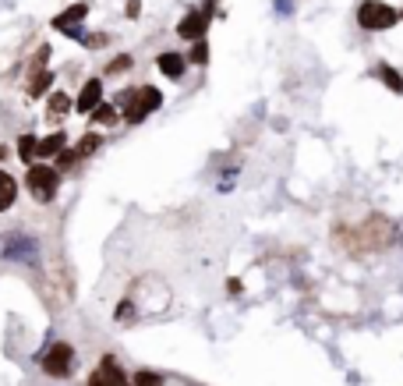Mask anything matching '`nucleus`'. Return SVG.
<instances>
[{
	"instance_id": "obj_1",
	"label": "nucleus",
	"mask_w": 403,
	"mask_h": 386,
	"mask_svg": "<svg viewBox=\"0 0 403 386\" xmlns=\"http://www.w3.org/2000/svg\"><path fill=\"white\" fill-rule=\"evenodd\" d=\"M350 252H382L393 238H397V230H393V223L386 220V216H372V220H365L361 227H354V230H340L336 234Z\"/></svg>"
},
{
	"instance_id": "obj_2",
	"label": "nucleus",
	"mask_w": 403,
	"mask_h": 386,
	"mask_svg": "<svg viewBox=\"0 0 403 386\" xmlns=\"http://www.w3.org/2000/svg\"><path fill=\"white\" fill-rule=\"evenodd\" d=\"M397 21H400V11L389 7L386 0H365V4L357 7V25H361L365 32H386V29H393Z\"/></svg>"
},
{
	"instance_id": "obj_3",
	"label": "nucleus",
	"mask_w": 403,
	"mask_h": 386,
	"mask_svg": "<svg viewBox=\"0 0 403 386\" xmlns=\"http://www.w3.org/2000/svg\"><path fill=\"white\" fill-rule=\"evenodd\" d=\"M25 185H28V195L36 198V202H50L57 188H61V174H57V167H43V163H32L28 171H25Z\"/></svg>"
},
{
	"instance_id": "obj_4",
	"label": "nucleus",
	"mask_w": 403,
	"mask_h": 386,
	"mask_svg": "<svg viewBox=\"0 0 403 386\" xmlns=\"http://www.w3.org/2000/svg\"><path fill=\"white\" fill-rule=\"evenodd\" d=\"M124 103H127V110H124V121H131V124H142L152 110H159V89H152V86H142L138 93H124Z\"/></svg>"
},
{
	"instance_id": "obj_5",
	"label": "nucleus",
	"mask_w": 403,
	"mask_h": 386,
	"mask_svg": "<svg viewBox=\"0 0 403 386\" xmlns=\"http://www.w3.org/2000/svg\"><path fill=\"white\" fill-rule=\"evenodd\" d=\"M43 372L50 376V380H68L71 376V369H75V351H71V344H53L46 355H43Z\"/></svg>"
},
{
	"instance_id": "obj_6",
	"label": "nucleus",
	"mask_w": 403,
	"mask_h": 386,
	"mask_svg": "<svg viewBox=\"0 0 403 386\" xmlns=\"http://www.w3.org/2000/svg\"><path fill=\"white\" fill-rule=\"evenodd\" d=\"M89 386H131V383H127V376L120 372L117 358H113V355H103L100 369L89 376Z\"/></svg>"
},
{
	"instance_id": "obj_7",
	"label": "nucleus",
	"mask_w": 403,
	"mask_h": 386,
	"mask_svg": "<svg viewBox=\"0 0 403 386\" xmlns=\"http://www.w3.org/2000/svg\"><path fill=\"white\" fill-rule=\"evenodd\" d=\"M209 14H212L209 7H205V11H188V14L181 18V25H177V36L199 43L202 36H205V29H209Z\"/></svg>"
},
{
	"instance_id": "obj_8",
	"label": "nucleus",
	"mask_w": 403,
	"mask_h": 386,
	"mask_svg": "<svg viewBox=\"0 0 403 386\" xmlns=\"http://www.w3.org/2000/svg\"><path fill=\"white\" fill-rule=\"evenodd\" d=\"M100 103H103V82L100 78H89L85 89H82L78 99H75V110H78V113H93Z\"/></svg>"
},
{
	"instance_id": "obj_9",
	"label": "nucleus",
	"mask_w": 403,
	"mask_h": 386,
	"mask_svg": "<svg viewBox=\"0 0 403 386\" xmlns=\"http://www.w3.org/2000/svg\"><path fill=\"white\" fill-rule=\"evenodd\" d=\"M156 68H159V71H163L167 78H174V82H177V78L184 75V68H188V61H184L181 54H174V50H163V54L156 57Z\"/></svg>"
},
{
	"instance_id": "obj_10",
	"label": "nucleus",
	"mask_w": 403,
	"mask_h": 386,
	"mask_svg": "<svg viewBox=\"0 0 403 386\" xmlns=\"http://www.w3.org/2000/svg\"><path fill=\"white\" fill-rule=\"evenodd\" d=\"M4 255H7V259H36V241L11 234V238L4 241Z\"/></svg>"
},
{
	"instance_id": "obj_11",
	"label": "nucleus",
	"mask_w": 403,
	"mask_h": 386,
	"mask_svg": "<svg viewBox=\"0 0 403 386\" xmlns=\"http://www.w3.org/2000/svg\"><path fill=\"white\" fill-rule=\"evenodd\" d=\"M85 14H89V4H71L68 11H61V14L53 18V29L68 32V29H75L78 21H85Z\"/></svg>"
},
{
	"instance_id": "obj_12",
	"label": "nucleus",
	"mask_w": 403,
	"mask_h": 386,
	"mask_svg": "<svg viewBox=\"0 0 403 386\" xmlns=\"http://www.w3.org/2000/svg\"><path fill=\"white\" fill-rule=\"evenodd\" d=\"M64 149H68V135L64 131H53V135L39 138V156H46V160H57Z\"/></svg>"
},
{
	"instance_id": "obj_13",
	"label": "nucleus",
	"mask_w": 403,
	"mask_h": 386,
	"mask_svg": "<svg viewBox=\"0 0 403 386\" xmlns=\"http://www.w3.org/2000/svg\"><path fill=\"white\" fill-rule=\"evenodd\" d=\"M14 198H18V185H14V178L0 171V213H4V209H11V205H14Z\"/></svg>"
},
{
	"instance_id": "obj_14",
	"label": "nucleus",
	"mask_w": 403,
	"mask_h": 386,
	"mask_svg": "<svg viewBox=\"0 0 403 386\" xmlns=\"http://www.w3.org/2000/svg\"><path fill=\"white\" fill-rule=\"evenodd\" d=\"M50 82H53V75L50 71H32V78H28V96H46L50 93Z\"/></svg>"
},
{
	"instance_id": "obj_15",
	"label": "nucleus",
	"mask_w": 403,
	"mask_h": 386,
	"mask_svg": "<svg viewBox=\"0 0 403 386\" xmlns=\"http://www.w3.org/2000/svg\"><path fill=\"white\" fill-rule=\"evenodd\" d=\"M375 75H379V78H382V82H386L393 93H403V75L397 71V68H389V64H379V68H375Z\"/></svg>"
},
{
	"instance_id": "obj_16",
	"label": "nucleus",
	"mask_w": 403,
	"mask_h": 386,
	"mask_svg": "<svg viewBox=\"0 0 403 386\" xmlns=\"http://www.w3.org/2000/svg\"><path fill=\"white\" fill-rule=\"evenodd\" d=\"M39 153V138L36 135H21V142H18V156L21 160H32Z\"/></svg>"
},
{
	"instance_id": "obj_17",
	"label": "nucleus",
	"mask_w": 403,
	"mask_h": 386,
	"mask_svg": "<svg viewBox=\"0 0 403 386\" xmlns=\"http://www.w3.org/2000/svg\"><path fill=\"white\" fill-rule=\"evenodd\" d=\"M68 106H71V99L64 96V93H53V96L46 99V113H53V117L68 113Z\"/></svg>"
},
{
	"instance_id": "obj_18",
	"label": "nucleus",
	"mask_w": 403,
	"mask_h": 386,
	"mask_svg": "<svg viewBox=\"0 0 403 386\" xmlns=\"http://www.w3.org/2000/svg\"><path fill=\"white\" fill-rule=\"evenodd\" d=\"M100 135H96V131H89V135H82V142H78V156H82V160H85V156H93V153H96V149H100Z\"/></svg>"
},
{
	"instance_id": "obj_19",
	"label": "nucleus",
	"mask_w": 403,
	"mask_h": 386,
	"mask_svg": "<svg viewBox=\"0 0 403 386\" xmlns=\"http://www.w3.org/2000/svg\"><path fill=\"white\" fill-rule=\"evenodd\" d=\"M117 117H120V113H117V110H113L110 103H100V106L93 110V121H96V124H113Z\"/></svg>"
},
{
	"instance_id": "obj_20",
	"label": "nucleus",
	"mask_w": 403,
	"mask_h": 386,
	"mask_svg": "<svg viewBox=\"0 0 403 386\" xmlns=\"http://www.w3.org/2000/svg\"><path fill=\"white\" fill-rule=\"evenodd\" d=\"M188 61H192V64H205V61H209V46H205V39L192 43V54H188Z\"/></svg>"
},
{
	"instance_id": "obj_21",
	"label": "nucleus",
	"mask_w": 403,
	"mask_h": 386,
	"mask_svg": "<svg viewBox=\"0 0 403 386\" xmlns=\"http://www.w3.org/2000/svg\"><path fill=\"white\" fill-rule=\"evenodd\" d=\"M50 54H53V50H50V43H43V46L36 50V57H32V71H46L43 64L50 61Z\"/></svg>"
},
{
	"instance_id": "obj_22",
	"label": "nucleus",
	"mask_w": 403,
	"mask_h": 386,
	"mask_svg": "<svg viewBox=\"0 0 403 386\" xmlns=\"http://www.w3.org/2000/svg\"><path fill=\"white\" fill-rule=\"evenodd\" d=\"M78 160H82V156H78V149H64V153L57 156V167H61V171H68V167H75Z\"/></svg>"
},
{
	"instance_id": "obj_23",
	"label": "nucleus",
	"mask_w": 403,
	"mask_h": 386,
	"mask_svg": "<svg viewBox=\"0 0 403 386\" xmlns=\"http://www.w3.org/2000/svg\"><path fill=\"white\" fill-rule=\"evenodd\" d=\"M127 68H131V57L124 54V57H117V61L106 64V75H117V71H127Z\"/></svg>"
},
{
	"instance_id": "obj_24",
	"label": "nucleus",
	"mask_w": 403,
	"mask_h": 386,
	"mask_svg": "<svg viewBox=\"0 0 403 386\" xmlns=\"http://www.w3.org/2000/svg\"><path fill=\"white\" fill-rule=\"evenodd\" d=\"M135 386H163V380L152 372H135Z\"/></svg>"
},
{
	"instance_id": "obj_25",
	"label": "nucleus",
	"mask_w": 403,
	"mask_h": 386,
	"mask_svg": "<svg viewBox=\"0 0 403 386\" xmlns=\"http://www.w3.org/2000/svg\"><path fill=\"white\" fill-rule=\"evenodd\" d=\"M138 11H142V0H127V18H138Z\"/></svg>"
}]
</instances>
